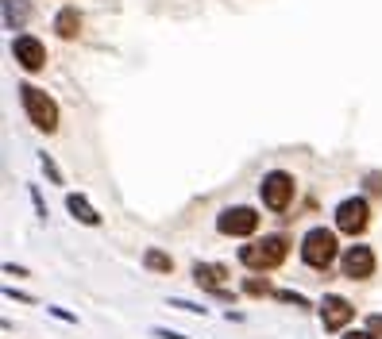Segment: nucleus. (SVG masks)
<instances>
[{
    "label": "nucleus",
    "mask_w": 382,
    "mask_h": 339,
    "mask_svg": "<svg viewBox=\"0 0 382 339\" xmlns=\"http://www.w3.org/2000/svg\"><path fill=\"white\" fill-rule=\"evenodd\" d=\"M16 93H20V105H23V112H28V120H31V127L35 131H43V135H54L59 131V100L50 97L47 89H39V85H31V81H20L16 85Z\"/></svg>",
    "instance_id": "obj_1"
},
{
    "label": "nucleus",
    "mask_w": 382,
    "mask_h": 339,
    "mask_svg": "<svg viewBox=\"0 0 382 339\" xmlns=\"http://www.w3.org/2000/svg\"><path fill=\"white\" fill-rule=\"evenodd\" d=\"M301 262L309 266V270H321V274L332 270V262H340V239H336V228H324V223L309 228V232L301 235Z\"/></svg>",
    "instance_id": "obj_2"
},
{
    "label": "nucleus",
    "mask_w": 382,
    "mask_h": 339,
    "mask_svg": "<svg viewBox=\"0 0 382 339\" xmlns=\"http://www.w3.org/2000/svg\"><path fill=\"white\" fill-rule=\"evenodd\" d=\"M286 259H290V239L286 235H263V239H251L240 247V262L255 274L278 270Z\"/></svg>",
    "instance_id": "obj_3"
},
{
    "label": "nucleus",
    "mask_w": 382,
    "mask_h": 339,
    "mask_svg": "<svg viewBox=\"0 0 382 339\" xmlns=\"http://www.w3.org/2000/svg\"><path fill=\"white\" fill-rule=\"evenodd\" d=\"M259 197H263V208L286 212L297 197V177L290 174V170H266L263 182H259Z\"/></svg>",
    "instance_id": "obj_4"
},
{
    "label": "nucleus",
    "mask_w": 382,
    "mask_h": 339,
    "mask_svg": "<svg viewBox=\"0 0 382 339\" xmlns=\"http://www.w3.org/2000/svg\"><path fill=\"white\" fill-rule=\"evenodd\" d=\"M259 223H263V216L255 212V208H247V204H228V208H220V216H216V232L232 235V239H251V235L259 232Z\"/></svg>",
    "instance_id": "obj_5"
},
{
    "label": "nucleus",
    "mask_w": 382,
    "mask_h": 339,
    "mask_svg": "<svg viewBox=\"0 0 382 339\" xmlns=\"http://www.w3.org/2000/svg\"><path fill=\"white\" fill-rule=\"evenodd\" d=\"M332 216H336V232L355 239V235H363L367 223H371V204H367V197H343Z\"/></svg>",
    "instance_id": "obj_6"
},
{
    "label": "nucleus",
    "mask_w": 382,
    "mask_h": 339,
    "mask_svg": "<svg viewBox=\"0 0 382 339\" xmlns=\"http://www.w3.org/2000/svg\"><path fill=\"white\" fill-rule=\"evenodd\" d=\"M374 270H379L374 247H367V243L343 247V254H340V274H343L348 281H367V278H374Z\"/></svg>",
    "instance_id": "obj_7"
},
{
    "label": "nucleus",
    "mask_w": 382,
    "mask_h": 339,
    "mask_svg": "<svg viewBox=\"0 0 382 339\" xmlns=\"http://www.w3.org/2000/svg\"><path fill=\"white\" fill-rule=\"evenodd\" d=\"M12 58H16V66H20L23 74H43V69H47V43L23 31V35L12 39Z\"/></svg>",
    "instance_id": "obj_8"
},
{
    "label": "nucleus",
    "mask_w": 382,
    "mask_h": 339,
    "mask_svg": "<svg viewBox=\"0 0 382 339\" xmlns=\"http://www.w3.org/2000/svg\"><path fill=\"white\" fill-rule=\"evenodd\" d=\"M193 285L197 289H205V293H213L216 300H232V293L224 289V281L232 278V270H228L224 262H193Z\"/></svg>",
    "instance_id": "obj_9"
},
{
    "label": "nucleus",
    "mask_w": 382,
    "mask_h": 339,
    "mask_svg": "<svg viewBox=\"0 0 382 339\" xmlns=\"http://www.w3.org/2000/svg\"><path fill=\"white\" fill-rule=\"evenodd\" d=\"M317 312H321V328L324 331H343L355 320V305L348 297H340V293H324L321 305H317Z\"/></svg>",
    "instance_id": "obj_10"
},
{
    "label": "nucleus",
    "mask_w": 382,
    "mask_h": 339,
    "mask_svg": "<svg viewBox=\"0 0 382 339\" xmlns=\"http://www.w3.org/2000/svg\"><path fill=\"white\" fill-rule=\"evenodd\" d=\"M54 35H59L62 43H74L81 35V12L74 8V4H66V8L54 12Z\"/></svg>",
    "instance_id": "obj_11"
},
{
    "label": "nucleus",
    "mask_w": 382,
    "mask_h": 339,
    "mask_svg": "<svg viewBox=\"0 0 382 339\" xmlns=\"http://www.w3.org/2000/svg\"><path fill=\"white\" fill-rule=\"evenodd\" d=\"M66 208H70V216H74L78 223H85V228H100V212L89 204L85 193H66Z\"/></svg>",
    "instance_id": "obj_12"
},
{
    "label": "nucleus",
    "mask_w": 382,
    "mask_h": 339,
    "mask_svg": "<svg viewBox=\"0 0 382 339\" xmlns=\"http://www.w3.org/2000/svg\"><path fill=\"white\" fill-rule=\"evenodd\" d=\"M143 266H147L151 274H174V259H170L167 251H158V247H147V251H143Z\"/></svg>",
    "instance_id": "obj_13"
},
{
    "label": "nucleus",
    "mask_w": 382,
    "mask_h": 339,
    "mask_svg": "<svg viewBox=\"0 0 382 339\" xmlns=\"http://www.w3.org/2000/svg\"><path fill=\"white\" fill-rule=\"evenodd\" d=\"M23 20H28V4L23 0H4V23H8V31H16Z\"/></svg>",
    "instance_id": "obj_14"
},
{
    "label": "nucleus",
    "mask_w": 382,
    "mask_h": 339,
    "mask_svg": "<svg viewBox=\"0 0 382 339\" xmlns=\"http://www.w3.org/2000/svg\"><path fill=\"white\" fill-rule=\"evenodd\" d=\"M244 293L247 297H275V285L266 278H244Z\"/></svg>",
    "instance_id": "obj_15"
},
{
    "label": "nucleus",
    "mask_w": 382,
    "mask_h": 339,
    "mask_svg": "<svg viewBox=\"0 0 382 339\" xmlns=\"http://www.w3.org/2000/svg\"><path fill=\"white\" fill-rule=\"evenodd\" d=\"M39 166H43V174H47L54 185H66V177H62L59 162H54V158H50V155H39Z\"/></svg>",
    "instance_id": "obj_16"
},
{
    "label": "nucleus",
    "mask_w": 382,
    "mask_h": 339,
    "mask_svg": "<svg viewBox=\"0 0 382 339\" xmlns=\"http://www.w3.org/2000/svg\"><path fill=\"white\" fill-rule=\"evenodd\" d=\"M275 300L294 305V309H309V297H301V293H294V289H275Z\"/></svg>",
    "instance_id": "obj_17"
},
{
    "label": "nucleus",
    "mask_w": 382,
    "mask_h": 339,
    "mask_svg": "<svg viewBox=\"0 0 382 339\" xmlns=\"http://www.w3.org/2000/svg\"><path fill=\"white\" fill-rule=\"evenodd\" d=\"M31 204H35V216H39V220H47V204H43V193H39V185H31Z\"/></svg>",
    "instance_id": "obj_18"
},
{
    "label": "nucleus",
    "mask_w": 382,
    "mask_h": 339,
    "mask_svg": "<svg viewBox=\"0 0 382 339\" xmlns=\"http://www.w3.org/2000/svg\"><path fill=\"white\" fill-rule=\"evenodd\" d=\"M170 309H182V312H201V316L209 312V309H201V305H193V300H182V297H170Z\"/></svg>",
    "instance_id": "obj_19"
},
{
    "label": "nucleus",
    "mask_w": 382,
    "mask_h": 339,
    "mask_svg": "<svg viewBox=\"0 0 382 339\" xmlns=\"http://www.w3.org/2000/svg\"><path fill=\"white\" fill-rule=\"evenodd\" d=\"M363 185H367V193L382 197V174H367V177H363Z\"/></svg>",
    "instance_id": "obj_20"
},
{
    "label": "nucleus",
    "mask_w": 382,
    "mask_h": 339,
    "mask_svg": "<svg viewBox=\"0 0 382 339\" xmlns=\"http://www.w3.org/2000/svg\"><path fill=\"white\" fill-rule=\"evenodd\" d=\"M50 316H54V320H62V324H78V316H74V312H66V309H59V305H50Z\"/></svg>",
    "instance_id": "obj_21"
},
{
    "label": "nucleus",
    "mask_w": 382,
    "mask_h": 339,
    "mask_svg": "<svg viewBox=\"0 0 382 339\" xmlns=\"http://www.w3.org/2000/svg\"><path fill=\"white\" fill-rule=\"evenodd\" d=\"M367 331H371L374 339H382V312H374V316H367Z\"/></svg>",
    "instance_id": "obj_22"
},
{
    "label": "nucleus",
    "mask_w": 382,
    "mask_h": 339,
    "mask_svg": "<svg viewBox=\"0 0 382 339\" xmlns=\"http://www.w3.org/2000/svg\"><path fill=\"white\" fill-rule=\"evenodd\" d=\"M4 297H8V300H23V305H31V300H35V297H28V293H16V289H4Z\"/></svg>",
    "instance_id": "obj_23"
},
{
    "label": "nucleus",
    "mask_w": 382,
    "mask_h": 339,
    "mask_svg": "<svg viewBox=\"0 0 382 339\" xmlns=\"http://www.w3.org/2000/svg\"><path fill=\"white\" fill-rule=\"evenodd\" d=\"M155 336L158 339H189V336H182V331H167V328H155Z\"/></svg>",
    "instance_id": "obj_24"
},
{
    "label": "nucleus",
    "mask_w": 382,
    "mask_h": 339,
    "mask_svg": "<svg viewBox=\"0 0 382 339\" xmlns=\"http://www.w3.org/2000/svg\"><path fill=\"white\" fill-rule=\"evenodd\" d=\"M4 274H12V278H28V270H23V266H12V262H4Z\"/></svg>",
    "instance_id": "obj_25"
},
{
    "label": "nucleus",
    "mask_w": 382,
    "mask_h": 339,
    "mask_svg": "<svg viewBox=\"0 0 382 339\" xmlns=\"http://www.w3.org/2000/svg\"><path fill=\"white\" fill-rule=\"evenodd\" d=\"M343 339H374V336H371L367 328H363V331H343Z\"/></svg>",
    "instance_id": "obj_26"
}]
</instances>
